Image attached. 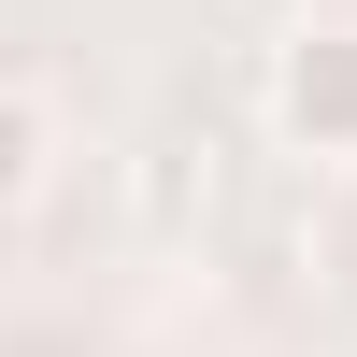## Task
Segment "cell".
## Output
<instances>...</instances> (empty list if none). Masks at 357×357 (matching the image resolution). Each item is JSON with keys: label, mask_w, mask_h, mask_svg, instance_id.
<instances>
[{"label": "cell", "mask_w": 357, "mask_h": 357, "mask_svg": "<svg viewBox=\"0 0 357 357\" xmlns=\"http://www.w3.org/2000/svg\"><path fill=\"white\" fill-rule=\"evenodd\" d=\"M272 129H286V158H357V29H286L272 43Z\"/></svg>", "instance_id": "6da1fadb"}, {"label": "cell", "mask_w": 357, "mask_h": 357, "mask_svg": "<svg viewBox=\"0 0 357 357\" xmlns=\"http://www.w3.org/2000/svg\"><path fill=\"white\" fill-rule=\"evenodd\" d=\"M43 186H57V100L0 72V215H29Z\"/></svg>", "instance_id": "7a4b0ae2"}]
</instances>
